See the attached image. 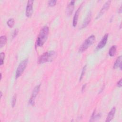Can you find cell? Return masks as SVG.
<instances>
[{
  "mask_svg": "<svg viewBox=\"0 0 122 122\" xmlns=\"http://www.w3.org/2000/svg\"><path fill=\"white\" fill-rule=\"evenodd\" d=\"M95 40V37L94 35H92L90 36L88 38H87L82 44L81 45V47L79 49V52H82L86 51L90 45H92Z\"/></svg>",
  "mask_w": 122,
  "mask_h": 122,
  "instance_id": "obj_3",
  "label": "cell"
},
{
  "mask_svg": "<svg viewBox=\"0 0 122 122\" xmlns=\"http://www.w3.org/2000/svg\"><path fill=\"white\" fill-rule=\"evenodd\" d=\"M16 99H17V95H16V94H15L13 95L12 99V101H11V106L13 108L15 105L16 102Z\"/></svg>",
  "mask_w": 122,
  "mask_h": 122,
  "instance_id": "obj_19",
  "label": "cell"
},
{
  "mask_svg": "<svg viewBox=\"0 0 122 122\" xmlns=\"http://www.w3.org/2000/svg\"><path fill=\"white\" fill-rule=\"evenodd\" d=\"M91 18H92V13L91 11H89L88 14L87 15L86 17H85L83 22H82L81 29H82L86 27L89 24V23H90L91 20Z\"/></svg>",
  "mask_w": 122,
  "mask_h": 122,
  "instance_id": "obj_10",
  "label": "cell"
},
{
  "mask_svg": "<svg viewBox=\"0 0 122 122\" xmlns=\"http://www.w3.org/2000/svg\"><path fill=\"white\" fill-rule=\"evenodd\" d=\"M117 86L120 88L122 87V79H121L117 83Z\"/></svg>",
  "mask_w": 122,
  "mask_h": 122,
  "instance_id": "obj_23",
  "label": "cell"
},
{
  "mask_svg": "<svg viewBox=\"0 0 122 122\" xmlns=\"http://www.w3.org/2000/svg\"><path fill=\"white\" fill-rule=\"evenodd\" d=\"M118 11H119V12H120V13H121V12H122V6H120V9H119V10H118Z\"/></svg>",
  "mask_w": 122,
  "mask_h": 122,
  "instance_id": "obj_25",
  "label": "cell"
},
{
  "mask_svg": "<svg viewBox=\"0 0 122 122\" xmlns=\"http://www.w3.org/2000/svg\"><path fill=\"white\" fill-rule=\"evenodd\" d=\"M86 84L85 83L84 85H83L82 87V88H81V92H83L84 91V89L85 88V87H86Z\"/></svg>",
  "mask_w": 122,
  "mask_h": 122,
  "instance_id": "obj_24",
  "label": "cell"
},
{
  "mask_svg": "<svg viewBox=\"0 0 122 122\" xmlns=\"http://www.w3.org/2000/svg\"><path fill=\"white\" fill-rule=\"evenodd\" d=\"M111 2V0H108L104 4L103 6L101 9L99 13H98L97 17H96V19H97L99 18L101 16H102L104 13V12L109 9V7L110 5Z\"/></svg>",
  "mask_w": 122,
  "mask_h": 122,
  "instance_id": "obj_8",
  "label": "cell"
},
{
  "mask_svg": "<svg viewBox=\"0 0 122 122\" xmlns=\"http://www.w3.org/2000/svg\"><path fill=\"white\" fill-rule=\"evenodd\" d=\"M120 68V70H122V63H121V56H120L119 57H117V58L116 59L114 63V65H113V69H116L117 68Z\"/></svg>",
  "mask_w": 122,
  "mask_h": 122,
  "instance_id": "obj_13",
  "label": "cell"
},
{
  "mask_svg": "<svg viewBox=\"0 0 122 122\" xmlns=\"http://www.w3.org/2000/svg\"><path fill=\"white\" fill-rule=\"evenodd\" d=\"M33 0H29L28 1L26 8V11L25 15L27 17H30L31 16L33 13Z\"/></svg>",
  "mask_w": 122,
  "mask_h": 122,
  "instance_id": "obj_6",
  "label": "cell"
},
{
  "mask_svg": "<svg viewBox=\"0 0 122 122\" xmlns=\"http://www.w3.org/2000/svg\"><path fill=\"white\" fill-rule=\"evenodd\" d=\"M86 67H87V65H85L83 66V67L82 68L81 72V75H80V79H79V81H81V80L82 79V78H83V77L84 75V74H85V71H86Z\"/></svg>",
  "mask_w": 122,
  "mask_h": 122,
  "instance_id": "obj_18",
  "label": "cell"
},
{
  "mask_svg": "<svg viewBox=\"0 0 122 122\" xmlns=\"http://www.w3.org/2000/svg\"><path fill=\"white\" fill-rule=\"evenodd\" d=\"M2 92H0V98H1V97H2Z\"/></svg>",
  "mask_w": 122,
  "mask_h": 122,
  "instance_id": "obj_26",
  "label": "cell"
},
{
  "mask_svg": "<svg viewBox=\"0 0 122 122\" xmlns=\"http://www.w3.org/2000/svg\"><path fill=\"white\" fill-rule=\"evenodd\" d=\"M56 56V53L54 51H51L45 52L39 57L38 60V62L39 64H42L46 62L51 61Z\"/></svg>",
  "mask_w": 122,
  "mask_h": 122,
  "instance_id": "obj_2",
  "label": "cell"
},
{
  "mask_svg": "<svg viewBox=\"0 0 122 122\" xmlns=\"http://www.w3.org/2000/svg\"><path fill=\"white\" fill-rule=\"evenodd\" d=\"M108 33L105 34L103 36V37L102 38V40L100 41L99 43L98 44L96 48V51L100 50L105 46V45L107 43V42L108 41Z\"/></svg>",
  "mask_w": 122,
  "mask_h": 122,
  "instance_id": "obj_7",
  "label": "cell"
},
{
  "mask_svg": "<svg viewBox=\"0 0 122 122\" xmlns=\"http://www.w3.org/2000/svg\"><path fill=\"white\" fill-rule=\"evenodd\" d=\"M28 59H25V60L22 61L19 64V65H18L16 71V73H15V79H17L18 78H19L23 73V72H24V70H25L27 64H28Z\"/></svg>",
  "mask_w": 122,
  "mask_h": 122,
  "instance_id": "obj_4",
  "label": "cell"
},
{
  "mask_svg": "<svg viewBox=\"0 0 122 122\" xmlns=\"http://www.w3.org/2000/svg\"><path fill=\"white\" fill-rule=\"evenodd\" d=\"M7 24L8 26L10 28H12L14 25V20L13 18L10 19L7 22Z\"/></svg>",
  "mask_w": 122,
  "mask_h": 122,
  "instance_id": "obj_17",
  "label": "cell"
},
{
  "mask_svg": "<svg viewBox=\"0 0 122 122\" xmlns=\"http://www.w3.org/2000/svg\"><path fill=\"white\" fill-rule=\"evenodd\" d=\"M56 2H57V0H51L48 1V5L50 6H54V5H55Z\"/></svg>",
  "mask_w": 122,
  "mask_h": 122,
  "instance_id": "obj_21",
  "label": "cell"
},
{
  "mask_svg": "<svg viewBox=\"0 0 122 122\" xmlns=\"http://www.w3.org/2000/svg\"><path fill=\"white\" fill-rule=\"evenodd\" d=\"M18 32H19V30H18V29H15L14 30V31L12 33V39H14L16 36L18 34Z\"/></svg>",
  "mask_w": 122,
  "mask_h": 122,
  "instance_id": "obj_22",
  "label": "cell"
},
{
  "mask_svg": "<svg viewBox=\"0 0 122 122\" xmlns=\"http://www.w3.org/2000/svg\"><path fill=\"white\" fill-rule=\"evenodd\" d=\"M117 46L116 45H112L109 49V54L110 56L113 57L116 52Z\"/></svg>",
  "mask_w": 122,
  "mask_h": 122,
  "instance_id": "obj_14",
  "label": "cell"
},
{
  "mask_svg": "<svg viewBox=\"0 0 122 122\" xmlns=\"http://www.w3.org/2000/svg\"><path fill=\"white\" fill-rule=\"evenodd\" d=\"M75 0H71L68 3L66 8V13L68 16H71L74 10Z\"/></svg>",
  "mask_w": 122,
  "mask_h": 122,
  "instance_id": "obj_9",
  "label": "cell"
},
{
  "mask_svg": "<svg viewBox=\"0 0 122 122\" xmlns=\"http://www.w3.org/2000/svg\"><path fill=\"white\" fill-rule=\"evenodd\" d=\"M49 32V27L47 26H43L41 30L36 41V45L38 47L42 46L46 42Z\"/></svg>",
  "mask_w": 122,
  "mask_h": 122,
  "instance_id": "obj_1",
  "label": "cell"
},
{
  "mask_svg": "<svg viewBox=\"0 0 122 122\" xmlns=\"http://www.w3.org/2000/svg\"><path fill=\"white\" fill-rule=\"evenodd\" d=\"M41 84H39L36 85L33 89L32 92L31 97H30V98L29 100V102H28V104L29 105H33L34 104L35 100V98H36L38 93L39 92L40 87H41Z\"/></svg>",
  "mask_w": 122,
  "mask_h": 122,
  "instance_id": "obj_5",
  "label": "cell"
},
{
  "mask_svg": "<svg viewBox=\"0 0 122 122\" xmlns=\"http://www.w3.org/2000/svg\"><path fill=\"white\" fill-rule=\"evenodd\" d=\"M101 118V114H96V112L94 110L93 111V112H92V116L91 117V118L89 120V122H92V121H94L95 120H96L97 119H99Z\"/></svg>",
  "mask_w": 122,
  "mask_h": 122,
  "instance_id": "obj_15",
  "label": "cell"
},
{
  "mask_svg": "<svg viewBox=\"0 0 122 122\" xmlns=\"http://www.w3.org/2000/svg\"><path fill=\"white\" fill-rule=\"evenodd\" d=\"M81 4L78 8V9L76 10V11L75 12L74 15L73 16V21H72V25L74 27H75L77 26L78 20V17H79V13H80V10H81Z\"/></svg>",
  "mask_w": 122,
  "mask_h": 122,
  "instance_id": "obj_11",
  "label": "cell"
},
{
  "mask_svg": "<svg viewBox=\"0 0 122 122\" xmlns=\"http://www.w3.org/2000/svg\"><path fill=\"white\" fill-rule=\"evenodd\" d=\"M115 112H116V108L115 107H113V108H112V109L111 110V111L109 112L108 116L106 118V119L105 120L106 122H109L112 120L115 114Z\"/></svg>",
  "mask_w": 122,
  "mask_h": 122,
  "instance_id": "obj_12",
  "label": "cell"
},
{
  "mask_svg": "<svg viewBox=\"0 0 122 122\" xmlns=\"http://www.w3.org/2000/svg\"><path fill=\"white\" fill-rule=\"evenodd\" d=\"M7 42V37L5 35L1 36L0 37V47L2 48Z\"/></svg>",
  "mask_w": 122,
  "mask_h": 122,
  "instance_id": "obj_16",
  "label": "cell"
},
{
  "mask_svg": "<svg viewBox=\"0 0 122 122\" xmlns=\"http://www.w3.org/2000/svg\"><path fill=\"white\" fill-rule=\"evenodd\" d=\"M5 58V53L3 52L0 53V64L2 65L4 63V60Z\"/></svg>",
  "mask_w": 122,
  "mask_h": 122,
  "instance_id": "obj_20",
  "label": "cell"
}]
</instances>
